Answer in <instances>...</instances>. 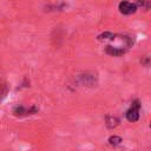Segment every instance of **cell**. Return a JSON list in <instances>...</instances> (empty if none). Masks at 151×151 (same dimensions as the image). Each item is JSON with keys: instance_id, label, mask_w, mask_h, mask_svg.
Returning a JSON list of instances; mask_svg holds the SVG:
<instances>
[{"instance_id": "obj_1", "label": "cell", "mask_w": 151, "mask_h": 151, "mask_svg": "<svg viewBox=\"0 0 151 151\" xmlns=\"http://www.w3.org/2000/svg\"><path fill=\"white\" fill-rule=\"evenodd\" d=\"M126 118L129 122H137L139 118V104L138 101H133L131 109L126 112Z\"/></svg>"}, {"instance_id": "obj_2", "label": "cell", "mask_w": 151, "mask_h": 151, "mask_svg": "<svg viewBox=\"0 0 151 151\" xmlns=\"http://www.w3.org/2000/svg\"><path fill=\"white\" fill-rule=\"evenodd\" d=\"M119 11L123 13V14H132L136 12L137 9V6L130 1H122L119 2Z\"/></svg>"}, {"instance_id": "obj_3", "label": "cell", "mask_w": 151, "mask_h": 151, "mask_svg": "<svg viewBox=\"0 0 151 151\" xmlns=\"http://www.w3.org/2000/svg\"><path fill=\"white\" fill-rule=\"evenodd\" d=\"M125 52L124 48L122 47H117V46H106V53L110 55H120Z\"/></svg>"}, {"instance_id": "obj_4", "label": "cell", "mask_w": 151, "mask_h": 151, "mask_svg": "<svg viewBox=\"0 0 151 151\" xmlns=\"http://www.w3.org/2000/svg\"><path fill=\"white\" fill-rule=\"evenodd\" d=\"M37 111V109L35 107H31L29 110H27V109H25L24 106H18V107H15L14 110H13V112H14V114H26V113H29V112H35Z\"/></svg>"}, {"instance_id": "obj_5", "label": "cell", "mask_w": 151, "mask_h": 151, "mask_svg": "<svg viewBox=\"0 0 151 151\" xmlns=\"http://www.w3.org/2000/svg\"><path fill=\"white\" fill-rule=\"evenodd\" d=\"M118 123H119V120H118L117 117H113V116H107L106 117V126L107 127L113 129L118 125Z\"/></svg>"}, {"instance_id": "obj_6", "label": "cell", "mask_w": 151, "mask_h": 151, "mask_svg": "<svg viewBox=\"0 0 151 151\" xmlns=\"http://www.w3.org/2000/svg\"><path fill=\"white\" fill-rule=\"evenodd\" d=\"M120 142H122V138H120L119 136H111V137L109 138V143H110L111 145H118Z\"/></svg>"}]
</instances>
